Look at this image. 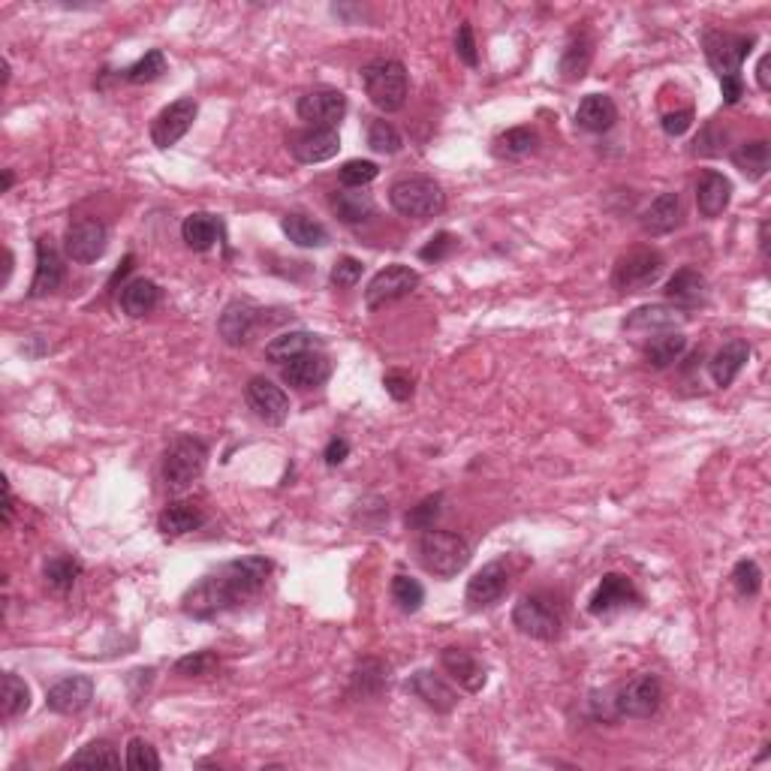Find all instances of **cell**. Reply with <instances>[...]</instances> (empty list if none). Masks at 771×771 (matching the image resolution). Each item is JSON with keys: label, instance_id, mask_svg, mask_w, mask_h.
Listing matches in <instances>:
<instances>
[{"label": "cell", "instance_id": "cell-1", "mask_svg": "<svg viewBox=\"0 0 771 771\" xmlns=\"http://www.w3.org/2000/svg\"><path fill=\"white\" fill-rule=\"evenodd\" d=\"M269 573H272V561L263 555L229 561L214 573L202 576L193 588H187V594L181 597V609L196 621L217 618L260 594L269 582Z\"/></svg>", "mask_w": 771, "mask_h": 771}, {"label": "cell", "instance_id": "cell-2", "mask_svg": "<svg viewBox=\"0 0 771 771\" xmlns=\"http://www.w3.org/2000/svg\"><path fill=\"white\" fill-rule=\"evenodd\" d=\"M389 202L401 217L428 220V217H437L446 208V193L428 175H407V178H398L389 187Z\"/></svg>", "mask_w": 771, "mask_h": 771}, {"label": "cell", "instance_id": "cell-3", "mask_svg": "<svg viewBox=\"0 0 771 771\" xmlns=\"http://www.w3.org/2000/svg\"><path fill=\"white\" fill-rule=\"evenodd\" d=\"M362 85L368 100L380 112H398L407 100V67L392 58H377L362 70Z\"/></svg>", "mask_w": 771, "mask_h": 771}, {"label": "cell", "instance_id": "cell-4", "mask_svg": "<svg viewBox=\"0 0 771 771\" xmlns=\"http://www.w3.org/2000/svg\"><path fill=\"white\" fill-rule=\"evenodd\" d=\"M419 561L428 573L440 576V579H452L458 576L467 564H470V546L464 537L449 534V531H422L419 540Z\"/></svg>", "mask_w": 771, "mask_h": 771}, {"label": "cell", "instance_id": "cell-5", "mask_svg": "<svg viewBox=\"0 0 771 771\" xmlns=\"http://www.w3.org/2000/svg\"><path fill=\"white\" fill-rule=\"evenodd\" d=\"M512 624L519 633L540 639V642H555L564 630V609L555 597L549 594H528L512 609Z\"/></svg>", "mask_w": 771, "mask_h": 771}, {"label": "cell", "instance_id": "cell-6", "mask_svg": "<svg viewBox=\"0 0 771 771\" xmlns=\"http://www.w3.org/2000/svg\"><path fill=\"white\" fill-rule=\"evenodd\" d=\"M208 461V443L193 434H178L163 452V482L172 491L193 485Z\"/></svg>", "mask_w": 771, "mask_h": 771}, {"label": "cell", "instance_id": "cell-7", "mask_svg": "<svg viewBox=\"0 0 771 771\" xmlns=\"http://www.w3.org/2000/svg\"><path fill=\"white\" fill-rule=\"evenodd\" d=\"M756 37L753 34H732V31H705L702 49L708 58V67L723 79V76H738L744 58L753 52Z\"/></svg>", "mask_w": 771, "mask_h": 771}, {"label": "cell", "instance_id": "cell-8", "mask_svg": "<svg viewBox=\"0 0 771 771\" xmlns=\"http://www.w3.org/2000/svg\"><path fill=\"white\" fill-rule=\"evenodd\" d=\"M663 256L651 247H636L630 253H624L618 266H615V275H612V284L615 290L621 293H639V290H648L651 284L660 281L663 275Z\"/></svg>", "mask_w": 771, "mask_h": 771}, {"label": "cell", "instance_id": "cell-9", "mask_svg": "<svg viewBox=\"0 0 771 771\" xmlns=\"http://www.w3.org/2000/svg\"><path fill=\"white\" fill-rule=\"evenodd\" d=\"M660 702H663V684H660V678L651 675V672H642V675H636L633 681H627V684L615 693V699H612L618 717H636V720L654 717L657 708H660Z\"/></svg>", "mask_w": 771, "mask_h": 771}, {"label": "cell", "instance_id": "cell-10", "mask_svg": "<svg viewBox=\"0 0 771 771\" xmlns=\"http://www.w3.org/2000/svg\"><path fill=\"white\" fill-rule=\"evenodd\" d=\"M419 287V272H413L410 266H386L383 272H377L365 290V308L368 311H380L404 296H410Z\"/></svg>", "mask_w": 771, "mask_h": 771}, {"label": "cell", "instance_id": "cell-11", "mask_svg": "<svg viewBox=\"0 0 771 771\" xmlns=\"http://www.w3.org/2000/svg\"><path fill=\"white\" fill-rule=\"evenodd\" d=\"M106 244H109V229L103 220L97 217H79L70 223L67 229V238H64V250L73 263H97L100 256L106 253Z\"/></svg>", "mask_w": 771, "mask_h": 771}, {"label": "cell", "instance_id": "cell-12", "mask_svg": "<svg viewBox=\"0 0 771 771\" xmlns=\"http://www.w3.org/2000/svg\"><path fill=\"white\" fill-rule=\"evenodd\" d=\"M196 112H199V106H196L193 97H181V100L169 103V106L154 118V124H151V142H154L157 148H172V145H178V142L187 136V130L193 127Z\"/></svg>", "mask_w": 771, "mask_h": 771}, {"label": "cell", "instance_id": "cell-13", "mask_svg": "<svg viewBox=\"0 0 771 771\" xmlns=\"http://www.w3.org/2000/svg\"><path fill=\"white\" fill-rule=\"evenodd\" d=\"M244 401L256 413V419H263L266 425H281L290 416L287 392L266 377H250V383L244 389Z\"/></svg>", "mask_w": 771, "mask_h": 771}, {"label": "cell", "instance_id": "cell-14", "mask_svg": "<svg viewBox=\"0 0 771 771\" xmlns=\"http://www.w3.org/2000/svg\"><path fill=\"white\" fill-rule=\"evenodd\" d=\"M296 112L311 127H332L335 130V124L347 115V97L335 88H317V91H308L299 100Z\"/></svg>", "mask_w": 771, "mask_h": 771}, {"label": "cell", "instance_id": "cell-15", "mask_svg": "<svg viewBox=\"0 0 771 771\" xmlns=\"http://www.w3.org/2000/svg\"><path fill=\"white\" fill-rule=\"evenodd\" d=\"M341 151V136L332 127H308L296 136H290V154L299 163H326Z\"/></svg>", "mask_w": 771, "mask_h": 771}, {"label": "cell", "instance_id": "cell-16", "mask_svg": "<svg viewBox=\"0 0 771 771\" xmlns=\"http://www.w3.org/2000/svg\"><path fill=\"white\" fill-rule=\"evenodd\" d=\"M91 699H94V681L88 675H67L58 684H52L46 693V705L55 714H79L91 705Z\"/></svg>", "mask_w": 771, "mask_h": 771}, {"label": "cell", "instance_id": "cell-17", "mask_svg": "<svg viewBox=\"0 0 771 771\" xmlns=\"http://www.w3.org/2000/svg\"><path fill=\"white\" fill-rule=\"evenodd\" d=\"M509 588V570L503 561H491L485 564L470 582H467V603L470 609H485V606H494Z\"/></svg>", "mask_w": 771, "mask_h": 771}, {"label": "cell", "instance_id": "cell-18", "mask_svg": "<svg viewBox=\"0 0 771 771\" xmlns=\"http://www.w3.org/2000/svg\"><path fill=\"white\" fill-rule=\"evenodd\" d=\"M639 600H642V597H639V591H636V585H633L630 576H624V573H606L603 582H600V588H597V594L591 597L588 612L600 618V615H609V612H615V609L636 606Z\"/></svg>", "mask_w": 771, "mask_h": 771}, {"label": "cell", "instance_id": "cell-19", "mask_svg": "<svg viewBox=\"0 0 771 771\" xmlns=\"http://www.w3.org/2000/svg\"><path fill=\"white\" fill-rule=\"evenodd\" d=\"M329 374H332V362L317 350L302 353V356L290 359L287 365H281L284 383H290L296 389H317L329 380Z\"/></svg>", "mask_w": 771, "mask_h": 771}, {"label": "cell", "instance_id": "cell-20", "mask_svg": "<svg viewBox=\"0 0 771 771\" xmlns=\"http://www.w3.org/2000/svg\"><path fill=\"white\" fill-rule=\"evenodd\" d=\"M404 687H407V693H413L416 699H422L428 708H434V711H440V714H449V711L458 705V693H455L440 675H434V672H428V669L413 672Z\"/></svg>", "mask_w": 771, "mask_h": 771}, {"label": "cell", "instance_id": "cell-21", "mask_svg": "<svg viewBox=\"0 0 771 771\" xmlns=\"http://www.w3.org/2000/svg\"><path fill=\"white\" fill-rule=\"evenodd\" d=\"M64 281V260L55 250V244L49 238L37 241V272H34V284H31V299H43L52 296Z\"/></svg>", "mask_w": 771, "mask_h": 771}, {"label": "cell", "instance_id": "cell-22", "mask_svg": "<svg viewBox=\"0 0 771 771\" xmlns=\"http://www.w3.org/2000/svg\"><path fill=\"white\" fill-rule=\"evenodd\" d=\"M729 199H732V181L723 172H717V169H705L699 175V181H696V208H699V214L714 220V217H720L726 211Z\"/></svg>", "mask_w": 771, "mask_h": 771}, {"label": "cell", "instance_id": "cell-23", "mask_svg": "<svg viewBox=\"0 0 771 771\" xmlns=\"http://www.w3.org/2000/svg\"><path fill=\"white\" fill-rule=\"evenodd\" d=\"M256 320H260V311H256L250 302H238V299H235V302H229V305L223 308V314H220V320H217V332H220V338H223L229 347H241V344H247V338H250Z\"/></svg>", "mask_w": 771, "mask_h": 771}, {"label": "cell", "instance_id": "cell-24", "mask_svg": "<svg viewBox=\"0 0 771 771\" xmlns=\"http://www.w3.org/2000/svg\"><path fill=\"white\" fill-rule=\"evenodd\" d=\"M440 663L443 669L467 690V693H479L485 687V666L464 648H443L440 651Z\"/></svg>", "mask_w": 771, "mask_h": 771}, {"label": "cell", "instance_id": "cell-25", "mask_svg": "<svg viewBox=\"0 0 771 771\" xmlns=\"http://www.w3.org/2000/svg\"><path fill=\"white\" fill-rule=\"evenodd\" d=\"M705 296H708V284H705L702 272H696V269H678L666 284V299L678 311H690V308L705 305Z\"/></svg>", "mask_w": 771, "mask_h": 771}, {"label": "cell", "instance_id": "cell-26", "mask_svg": "<svg viewBox=\"0 0 771 771\" xmlns=\"http://www.w3.org/2000/svg\"><path fill=\"white\" fill-rule=\"evenodd\" d=\"M747 359H750V344H747V341H741V338L726 341V344L714 353V359L708 362L711 380H714L720 389L732 386V380L741 374V368L747 365Z\"/></svg>", "mask_w": 771, "mask_h": 771}, {"label": "cell", "instance_id": "cell-27", "mask_svg": "<svg viewBox=\"0 0 771 771\" xmlns=\"http://www.w3.org/2000/svg\"><path fill=\"white\" fill-rule=\"evenodd\" d=\"M639 223H642L645 235H669L681 223V199H678V193H660L642 211Z\"/></svg>", "mask_w": 771, "mask_h": 771}, {"label": "cell", "instance_id": "cell-28", "mask_svg": "<svg viewBox=\"0 0 771 771\" xmlns=\"http://www.w3.org/2000/svg\"><path fill=\"white\" fill-rule=\"evenodd\" d=\"M681 323H684V311H678L675 305H642L624 320V329H630V332H672Z\"/></svg>", "mask_w": 771, "mask_h": 771}, {"label": "cell", "instance_id": "cell-29", "mask_svg": "<svg viewBox=\"0 0 771 771\" xmlns=\"http://www.w3.org/2000/svg\"><path fill=\"white\" fill-rule=\"evenodd\" d=\"M618 121V106L606 94H588L576 109V124L588 133H606Z\"/></svg>", "mask_w": 771, "mask_h": 771}, {"label": "cell", "instance_id": "cell-30", "mask_svg": "<svg viewBox=\"0 0 771 771\" xmlns=\"http://www.w3.org/2000/svg\"><path fill=\"white\" fill-rule=\"evenodd\" d=\"M202 522H205V516H202V509H199L196 503H190V500H175V503H169V506L160 512L157 528H160L163 537H184V534H193Z\"/></svg>", "mask_w": 771, "mask_h": 771}, {"label": "cell", "instance_id": "cell-31", "mask_svg": "<svg viewBox=\"0 0 771 771\" xmlns=\"http://www.w3.org/2000/svg\"><path fill=\"white\" fill-rule=\"evenodd\" d=\"M118 302H121V311L127 317H145L160 305V287L148 278H136L127 287H121Z\"/></svg>", "mask_w": 771, "mask_h": 771}, {"label": "cell", "instance_id": "cell-32", "mask_svg": "<svg viewBox=\"0 0 771 771\" xmlns=\"http://www.w3.org/2000/svg\"><path fill=\"white\" fill-rule=\"evenodd\" d=\"M181 238L190 250H211L214 241L220 238V220L214 214H205V211H196L190 217H184L181 223Z\"/></svg>", "mask_w": 771, "mask_h": 771}, {"label": "cell", "instance_id": "cell-33", "mask_svg": "<svg viewBox=\"0 0 771 771\" xmlns=\"http://www.w3.org/2000/svg\"><path fill=\"white\" fill-rule=\"evenodd\" d=\"M281 226H284V235L299 247H326L329 244V229L308 214H287L281 220Z\"/></svg>", "mask_w": 771, "mask_h": 771}, {"label": "cell", "instance_id": "cell-34", "mask_svg": "<svg viewBox=\"0 0 771 771\" xmlns=\"http://www.w3.org/2000/svg\"><path fill=\"white\" fill-rule=\"evenodd\" d=\"M320 347V338L311 335V332H287V335H278L269 347H266V359L275 362V365H287L290 359L302 356V353H311Z\"/></svg>", "mask_w": 771, "mask_h": 771}, {"label": "cell", "instance_id": "cell-35", "mask_svg": "<svg viewBox=\"0 0 771 771\" xmlns=\"http://www.w3.org/2000/svg\"><path fill=\"white\" fill-rule=\"evenodd\" d=\"M591 58H594V43L588 34H573L567 49H564V58H561V76L567 82H579L588 67H591Z\"/></svg>", "mask_w": 771, "mask_h": 771}, {"label": "cell", "instance_id": "cell-36", "mask_svg": "<svg viewBox=\"0 0 771 771\" xmlns=\"http://www.w3.org/2000/svg\"><path fill=\"white\" fill-rule=\"evenodd\" d=\"M732 163L750 178V181H759L768 175V163H771V151H768V142L765 139H753V142H744L732 151Z\"/></svg>", "mask_w": 771, "mask_h": 771}, {"label": "cell", "instance_id": "cell-37", "mask_svg": "<svg viewBox=\"0 0 771 771\" xmlns=\"http://www.w3.org/2000/svg\"><path fill=\"white\" fill-rule=\"evenodd\" d=\"M687 350V338L681 332H663L660 338H654L645 347V359L654 368H669L672 362H678Z\"/></svg>", "mask_w": 771, "mask_h": 771}, {"label": "cell", "instance_id": "cell-38", "mask_svg": "<svg viewBox=\"0 0 771 771\" xmlns=\"http://www.w3.org/2000/svg\"><path fill=\"white\" fill-rule=\"evenodd\" d=\"M332 211L344 220V223H365L374 214V199L368 193H353V190H341L332 196Z\"/></svg>", "mask_w": 771, "mask_h": 771}, {"label": "cell", "instance_id": "cell-39", "mask_svg": "<svg viewBox=\"0 0 771 771\" xmlns=\"http://www.w3.org/2000/svg\"><path fill=\"white\" fill-rule=\"evenodd\" d=\"M43 576H46L49 591H55V594H70L73 585H76V579L82 576V564H79L76 558L58 555V558H52V561L46 564Z\"/></svg>", "mask_w": 771, "mask_h": 771}, {"label": "cell", "instance_id": "cell-40", "mask_svg": "<svg viewBox=\"0 0 771 771\" xmlns=\"http://www.w3.org/2000/svg\"><path fill=\"white\" fill-rule=\"evenodd\" d=\"M31 708V687L16 672L4 675V693H0V711L4 717H19Z\"/></svg>", "mask_w": 771, "mask_h": 771}, {"label": "cell", "instance_id": "cell-41", "mask_svg": "<svg viewBox=\"0 0 771 771\" xmlns=\"http://www.w3.org/2000/svg\"><path fill=\"white\" fill-rule=\"evenodd\" d=\"M386 681H389V675H386V666L380 663V660H374V657H368V660H362L359 666H356V672H353V693L356 696H377L383 687H386Z\"/></svg>", "mask_w": 771, "mask_h": 771}, {"label": "cell", "instance_id": "cell-42", "mask_svg": "<svg viewBox=\"0 0 771 771\" xmlns=\"http://www.w3.org/2000/svg\"><path fill=\"white\" fill-rule=\"evenodd\" d=\"M534 148H537V133H534L531 127H512V130L500 133L497 142H494V151H497L500 157H509V160L525 157V154H531Z\"/></svg>", "mask_w": 771, "mask_h": 771}, {"label": "cell", "instance_id": "cell-43", "mask_svg": "<svg viewBox=\"0 0 771 771\" xmlns=\"http://www.w3.org/2000/svg\"><path fill=\"white\" fill-rule=\"evenodd\" d=\"M163 73H166V55L160 49H151V52H145V58H139L133 67L124 70V79L133 82V85H151Z\"/></svg>", "mask_w": 771, "mask_h": 771}, {"label": "cell", "instance_id": "cell-44", "mask_svg": "<svg viewBox=\"0 0 771 771\" xmlns=\"http://www.w3.org/2000/svg\"><path fill=\"white\" fill-rule=\"evenodd\" d=\"M392 600H395V606H398L401 612L413 615V612H419L422 603H425V588H422L416 579H410V576H395V579H392Z\"/></svg>", "mask_w": 771, "mask_h": 771}, {"label": "cell", "instance_id": "cell-45", "mask_svg": "<svg viewBox=\"0 0 771 771\" xmlns=\"http://www.w3.org/2000/svg\"><path fill=\"white\" fill-rule=\"evenodd\" d=\"M368 145H371L377 154H398V151L404 148V139H401V133H398L389 121L374 118V121L368 124Z\"/></svg>", "mask_w": 771, "mask_h": 771}, {"label": "cell", "instance_id": "cell-46", "mask_svg": "<svg viewBox=\"0 0 771 771\" xmlns=\"http://www.w3.org/2000/svg\"><path fill=\"white\" fill-rule=\"evenodd\" d=\"M70 765H106V768H115V765H121V756H118L112 741H91L79 753H73Z\"/></svg>", "mask_w": 771, "mask_h": 771}, {"label": "cell", "instance_id": "cell-47", "mask_svg": "<svg viewBox=\"0 0 771 771\" xmlns=\"http://www.w3.org/2000/svg\"><path fill=\"white\" fill-rule=\"evenodd\" d=\"M440 509H443V494H428L425 500H419L410 512H407V528L413 531H431L434 522L440 519Z\"/></svg>", "mask_w": 771, "mask_h": 771}, {"label": "cell", "instance_id": "cell-48", "mask_svg": "<svg viewBox=\"0 0 771 771\" xmlns=\"http://www.w3.org/2000/svg\"><path fill=\"white\" fill-rule=\"evenodd\" d=\"M377 175H380V169H377V163H374V160H347V163L338 169L341 184H344V187H350V190H362V187H365V184H371Z\"/></svg>", "mask_w": 771, "mask_h": 771}, {"label": "cell", "instance_id": "cell-49", "mask_svg": "<svg viewBox=\"0 0 771 771\" xmlns=\"http://www.w3.org/2000/svg\"><path fill=\"white\" fill-rule=\"evenodd\" d=\"M124 765L133 768V771H157L163 762L157 756V750L145 741V738H130L127 744V756H124Z\"/></svg>", "mask_w": 771, "mask_h": 771}, {"label": "cell", "instance_id": "cell-50", "mask_svg": "<svg viewBox=\"0 0 771 771\" xmlns=\"http://www.w3.org/2000/svg\"><path fill=\"white\" fill-rule=\"evenodd\" d=\"M732 585H735V591H738L741 597H756L759 588H762V570H759V564L750 561V558L738 561L735 570H732Z\"/></svg>", "mask_w": 771, "mask_h": 771}, {"label": "cell", "instance_id": "cell-51", "mask_svg": "<svg viewBox=\"0 0 771 771\" xmlns=\"http://www.w3.org/2000/svg\"><path fill=\"white\" fill-rule=\"evenodd\" d=\"M214 669H217V657L211 651H193L175 663V675H184V678H205Z\"/></svg>", "mask_w": 771, "mask_h": 771}, {"label": "cell", "instance_id": "cell-52", "mask_svg": "<svg viewBox=\"0 0 771 771\" xmlns=\"http://www.w3.org/2000/svg\"><path fill=\"white\" fill-rule=\"evenodd\" d=\"M362 272H365L362 260H356V256H341V260L332 266L329 281H332V287H338V290H350V287H356V284L362 281Z\"/></svg>", "mask_w": 771, "mask_h": 771}, {"label": "cell", "instance_id": "cell-53", "mask_svg": "<svg viewBox=\"0 0 771 771\" xmlns=\"http://www.w3.org/2000/svg\"><path fill=\"white\" fill-rule=\"evenodd\" d=\"M455 55H458V61H464L467 67H476V64H479L476 40H473V28H470V22H461L458 34H455Z\"/></svg>", "mask_w": 771, "mask_h": 771}, {"label": "cell", "instance_id": "cell-54", "mask_svg": "<svg viewBox=\"0 0 771 771\" xmlns=\"http://www.w3.org/2000/svg\"><path fill=\"white\" fill-rule=\"evenodd\" d=\"M383 386H386V392H389L395 401H410V398H413V377L404 374V371H389V374L383 377Z\"/></svg>", "mask_w": 771, "mask_h": 771}, {"label": "cell", "instance_id": "cell-55", "mask_svg": "<svg viewBox=\"0 0 771 771\" xmlns=\"http://www.w3.org/2000/svg\"><path fill=\"white\" fill-rule=\"evenodd\" d=\"M452 247H455V238H452L449 232H437V235L419 250V256H422L425 263H440Z\"/></svg>", "mask_w": 771, "mask_h": 771}, {"label": "cell", "instance_id": "cell-56", "mask_svg": "<svg viewBox=\"0 0 771 771\" xmlns=\"http://www.w3.org/2000/svg\"><path fill=\"white\" fill-rule=\"evenodd\" d=\"M660 127H663V133L666 136H684L690 127H693V109H678V112H669V115H663V121H660Z\"/></svg>", "mask_w": 771, "mask_h": 771}, {"label": "cell", "instance_id": "cell-57", "mask_svg": "<svg viewBox=\"0 0 771 771\" xmlns=\"http://www.w3.org/2000/svg\"><path fill=\"white\" fill-rule=\"evenodd\" d=\"M720 94H723V103H726V106H735V103L744 97V82H741V76H723V79H720Z\"/></svg>", "mask_w": 771, "mask_h": 771}, {"label": "cell", "instance_id": "cell-58", "mask_svg": "<svg viewBox=\"0 0 771 771\" xmlns=\"http://www.w3.org/2000/svg\"><path fill=\"white\" fill-rule=\"evenodd\" d=\"M347 455H350V443H347L344 437H335V440H329V446H326V455H323V458H326V464H329V467H338Z\"/></svg>", "mask_w": 771, "mask_h": 771}, {"label": "cell", "instance_id": "cell-59", "mask_svg": "<svg viewBox=\"0 0 771 771\" xmlns=\"http://www.w3.org/2000/svg\"><path fill=\"white\" fill-rule=\"evenodd\" d=\"M768 64H771V58H768V55H762V58H759V67H756V82H759V88H762V91H768V88H771Z\"/></svg>", "mask_w": 771, "mask_h": 771}, {"label": "cell", "instance_id": "cell-60", "mask_svg": "<svg viewBox=\"0 0 771 771\" xmlns=\"http://www.w3.org/2000/svg\"><path fill=\"white\" fill-rule=\"evenodd\" d=\"M130 269H133V256L127 253V256H124V263H121V269H118V272L112 275V284H115V281H121V278H124V275H127Z\"/></svg>", "mask_w": 771, "mask_h": 771}, {"label": "cell", "instance_id": "cell-61", "mask_svg": "<svg viewBox=\"0 0 771 771\" xmlns=\"http://www.w3.org/2000/svg\"><path fill=\"white\" fill-rule=\"evenodd\" d=\"M759 250H762V256H768V220H762V226H759Z\"/></svg>", "mask_w": 771, "mask_h": 771}, {"label": "cell", "instance_id": "cell-62", "mask_svg": "<svg viewBox=\"0 0 771 771\" xmlns=\"http://www.w3.org/2000/svg\"><path fill=\"white\" fill-rule=\"evenodd\" d=\"M13 181H16V175H13V169H7V172H4V193L13 187Z\"/></svg>", "mask_w": 771, "mask_h": 771}]
</instances>
